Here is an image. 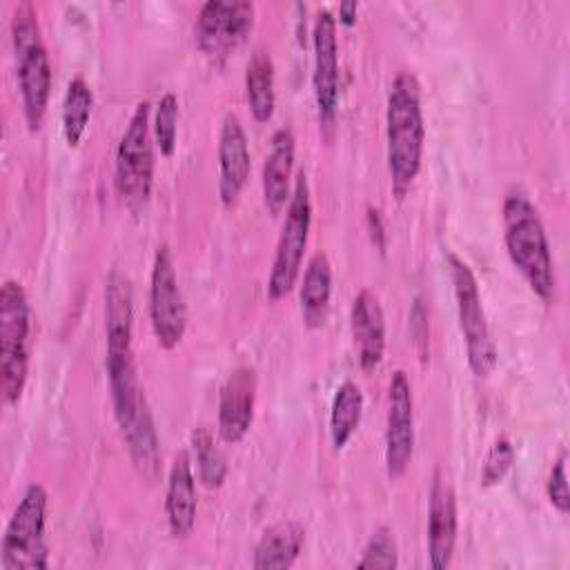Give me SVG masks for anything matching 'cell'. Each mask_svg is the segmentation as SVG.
Instances as JSON below:
<instances>
[{"mask_svg":"<svg viewBox=\"0 0 570 570\" xmlns=\"http://www.w3.org/2000/svg\"><path fill=\"white\" fill-rule=\"evenodd\" d=\"M107 376L114 416L127 443L131 465L140 479L156 483L160 476V443L142 385L138 381L134 352L107 354Z\"/></svg>","mask_w":570,"mask_h":570,"instance_id":"6da1fadb","label":"cell"},{"mask_svg":"<svg viewBox=\"0 0 570 570\" xmlns=\"http://www.w3.org/2000/svg\"><path fill=\"white\" fill-rule=\"evenodd\" d=\"M385 142L392 191L401 200L421 169L425 142L421 85L412 71H401L392 80L385 107Z\"/></svg>","mask_w":570,"mask_h":570,"instance_id":"7a4b0ae2","label":"cell"},{"mask_svg":"<svg viewBox=\"0 0 570 570\" xmlns=\"http://www.w3.org/2000/svg\"><path fill=\"white\" fill-rule=\"evenodd\" d=\"M503 243L512 265L521 272L530 289L550 303L554 298L557 276L548 236L537 207L521 191H510L503 200Z\"/></svg>","mask_w":570,"mask_h":570,"instance_id":"3957f363","label":"cell"},{"mask_svg":"<svg viewBox=\"0 0 570 570\" xmlns=\"http://www.w3.org/2000/svg\"><path fill=\"white\" fill-rule=\"evenodd\" d=\"M11 42L24 120L31 131H38L51 96V62L42 42L36 7L31 2H20L13 11Z\"/></svg>","mask_w":570,"mask_h":570,"instance_id":"277c9868","label":"cell"},{"mask_svg":"<svg viewBox=\"0 0 570 570\" xmlns=\"http://www.w3.org/2000/svg\"><path fill=\"white\" fill-rule=\"evenodd\" d=\"M31 354V309L18 281H4L0 289V390L7 405H16L24 392Z\"/></svg>","mask_w":570,"mask_h":570,"instance_id":"5b68a950","label":"cell"},{"mask_svg":"<svg viewBox=\"0 0 570 570\" xmlns=\"http://www.w3.org/2000/svg\"><path fill=\"white\" fill-rule=\"evenodd\" d=\"M45 528L47 490L40 483H29L4 530L0 570H45L49 566Z\"/></svg>","mask_w":570,"mask_h":570,"instance_id":"8992f818","label":"cell"},{"mask_svg":"<svg viewBox=\"0 0 570 570\" xmlns=\"http://www.w3.org/2000/svg\"><path fill=\"white\" fill-rule=\"evenodd\" d=\"M114 183L120 200L131 212H140L147 205L154 185V145L147 100L136 105L118 142Z\"/></svg>","mask_w":570,"mask_h":570,"instance_id":"52a82bcc","label":"cell"},{"mask_svg":"<svg viewBox=\"0 0 570 570\" xmlns=\"http://www.w3.org/2000/svg\"><path fill=\"white\" fill-rule=\"evenodd\" d=\"M312 225V198H309V183L305 171H301L294 180L292 196L287 203L283 229L276 243V254L272 263V272L267 278V294L272 301L287 296L301 274L303 254L307 247Z\"/></svg>","mask_w":570,"mask_h":570,"instance_id":"ba28073f","label":"cell"},{"mask_svg":"<svg viewBox=\"0 0 570 570\" xmlns=\"http://www.w3.org/2000/svg\"><path fill=\"white\" fill-rule=\"evenodd\" d=\"M448 265H450V278H452V287H454L459 327H461V334L465 341L468 365L474 376L485 379L497 365V347L490 336L488 321H485L479 283H476L470 265L463 258H459L456 254L448 256Z\"/></svg>","mask_w":570,"mask_h":570,"instance_id":"9c48e42d","label":"cell"},{"mask_svg":"<svg viewBox=\"0 0 570 570\" xmlns=\"http://www.w3.org/2000/svg\"><path fill=\"white\" fill-rule=\"evenodd\" d=\"M149 321L163 350H174L187 330V305L178 283L174 256L167 245L154 254L149 278Z\"/></svg>","mask_w":570,"mask_h":570,"instance_id":"30bf717a","label":"cell"},{"mask_svg":"<svg viewBox=\"0 0 570 570\" xmlns=\"http://www.w3.org/2000/svg\"><path fill=\"white\" fill-rule=\"evenodd\" d=\"M254 4L245 0L205 2L194 27L198 49L212 58H225L249 36L254 27Z\"/></svg>","mask_w":570,"mask_h":570,"instance_id":"8fae6325","label":"cell"},{"mask_svg":"<svg viewBox=\"0 0 570 570\" xmlns=\"http://www.w3.org/2000/svg\"><path fill=\"white\" fill-rule=\"evenodd\" d=\"M314 45V100L323 129H330L336 120L338 107V47H336V18L332 11L321 9L312 29Z\"/></svg>","mask_w":570,"mask_h":570,"instance_id":"7c38bea8","label":"cell"},{"mask_svg":"<svg viewBox=\"0 0 570 570\" xmlns=\"http://www.w3.org/2000/svg\"><path fill=\"white\" fill-rule=\"evenodd\" d=\"M414 452V401L407 374L396 370L390 379L387 425H385V470L390 479L405 474Z\"/></svg>","mask_w":570,"mask_h":570,"instance_id":"4fadbf2b","label":"cell"},{"mask_svg":"<svg viewBox=\"0 0 570 570\" xmlns=\"http://www.w3.org/2000/svg\"><path fill=\"white\" fill-rule=\"evenodd\" d=\"M456 546V494L443 468L432 474L428 505V557L434 570H445L452 563Z\"/></svg>","mask_w":570,"mask_h":570,"instance_id":"5bb4252c","label":"cell"},{"mask_svg":"<svg viewBox=\"0 0 570 570\" xmlns=\"http://www.w3.org/2000/svg\"><path fill=\"white\" fill-rule=\"evenodd\" d=\"M252 169V156L245 129L236 114H227L220 125L218 138V196L225 207H232Z\"/></svg>","mask_w":570,"mask_h":570,"instance_id":"9a60e30c","label":"cell"},{"mask_svg":"<svg viewBox=\"0 0 570 570\" xmlns=\"http://www.w3.org/2000/svg\"><path fill=\"white\" fill-rule=\"evenodd\" d=\"M256 372L238 367L229 374L218 399V434L225 443H238L254 421Z\"/></svg>","mask_w":570,"mask_h":570,"instance_id":"2e32d148","label":"cell"},{"mask_svg":"<svg viewBox=\"0 0 570 570\" xmlns=\"http://www.w3.org/2000/svg\"><path fill=\"white\" fill-rule=\"evenodd\" d=\"M294 142V131L289 127L276 129L263 163V203L272 216H278L292 196V171L296 149Z\"/></svg>","mask_w":570,"mask_h":570,"instance_id":"e0dca14e","label":"cell"},{"mask_svg":"<svg viewBox=\"0 0 570 570\" xmlns=\"http://www.w3.org/2000/svg\"><path fill=\"white\" fill-rule=\"evenodd\" d=\"M352 336L358 363L365 372L374 370L385 354V314L374 292L361 289L350 312Z\"/></svg>","mask_w":570,"mask_h":570,"instance_id":"ac0fdd59","label":"cell"},{"mask_svg":"<svg viewBox=\"0 0 570 570\" xmlns=\"http://www.w3.org/2000/svg\"><path fill=\"white\" fill-rule=\"evenodd\" d=\"M196 510H198L196 479L191 470V459L183 450L174 456L169 479H167V492H165L167 525L176 539H185L194 530Z\"/></svg>","mask_w":570,"mask_h":570,"instance_id":"d6986e66","label":"cell"},{"mask_svg":"<svg viewBox=\"0 0 570 570\" xmlns=\"http://www.w3.org/2000/svg\"><path fill=\"white\" fill-rule=\"evenodd\" d=\"M107 354H127L134 334V287L127 274L111 269L105 283Z\"/></svg>","mask_w":570,"mask_h":570,"instance_id":"ffe728a7","label":"cell"},{"mask_svg":"<svg viewBox=\"0 0 570 570\" xmlns=\"http://www.w3.org/2000/svg\"><path fill=\"white\" fill-rule=\"evenodd\" d=\"M305 541V530L298 521H278L274 525H269L256 548H254V559H252V568L256 570H283L294 566V561L301 554Z\"/></svg>","mask_w":570,"mask_h":570,"instance_id":"44dd1931","label":"cell"},{"mask_svg":"<svg viewBox=\"0 0 570 570\" xmlns=\"http://www.w3.org/2000/svg\"><path fill=\"white\" fill-rule=\"evenodd\" d=\"M332 296V265L323 252H316L303 274L301 285V312L307 327H321L327 318Z\"/></svg>","mask_w":570,"mask_h":570,"instance_id":"7402d4cb","label":"cell"},{"mask_svg":"<svg viewBox=\"0 0 570 570\" xmlns=\"http://www.w3.org/2000/svg\"><path fill=\"white\" fill-rule=\"evenodd\" d=\"M245 94L249 111L256 122H267L274 116L276 91H274V62L269 51L254 49L245 69Z\"/></svg>","mask_w":570,"mask_h":570,"instance_id":"603a6c76","label":"cell"},{"mask_svg":"<svg viewBox=\"0 0 570 570\" xmlns=\"http://www.w3.org/2000/svg\"><path fill=\"white\" fill-rule=\"evenodd\" d=\"M363 414V392L354 381H343L332 399L330 436L336 450H343L356 432Z\"/></svg>","mask_w":570,"mask_h":570,"instance_id":"cb8c5ba5","label":"cell"},{"mask_svg":"<svg viewBox=\"0 0 570 570\" xmlns=\"http://www.w3.org/2000/svg\"><path fill=\"white\" fill-rule=\"evenodd\" d=\"M94 109V91L82 76L69 80L62 100V136L69 147H78Z\"/></svg>","mask_w":570,"mask_h":570,"instance_id":"d4e9b609","label":"cell"},{"mask_svg":"<svg viewBox=\"0 0 570 570\" xmlns=\"http://www.w3.org/2000/svg\"><path fill=\"white\" fill-rule=\"evenodd\" d=\"M191 445L196 452L198 479L205 488H220L227 476V459L223 450L214 443L207 428H196L191 434Z\"/></svg>","mask_w":570,"mask_h":570,"instance_id":"484cf974","label":"cell"},{"mask_svg":"<svg viewBox=\"0 0 570 570\" xmlns=\"http://www.w3.org/2000/svg\"><path fill=\"white\" fill-rule=\"evenodd\" d=\"M176 125H178V98L176 94L167 91L158 105L154 116V140L163 156H171L176 149Z\"/></svg>","mask_w":570,"mask_h":570,"instance_id":"4316f807","label":"cell"},{"mask_svg":"<svg viewBox=\"0 0 570 570\" xmlns=\"http://www.w3.org/2000/svg\"><path fill=\"white\" fill-rule=\"evenodd\" d=\"M399 566V554H396V543L394 537L387 528H376L372 532V537L367 539L365 548H363V557L356 563V568L365 570V568H383V570H392Z\"/></svg>","mask_w":570,"mask_h":570,"instance_id":"83f0119b","label":"cell"},{"mask_svg":"<svg viewBox=\"0 0 570 570\" xmlns=\"http://www.w3.org/2000/svg\"><path fill=\"white\" fill-rule=\"evenodd\" d=\"M512 463H514V448H512V443H510L505 436L497 439V441L490 445V450H488V454H485V459H483L481 485L490 488V485L501 483V479L508 474V470L512 468Z\"/></svg>","mask_w":570,"mask_h":570,"instance_id":"f1b7e54d","label":"cell"},{"mask_svg":"<svg viewBox=\"0 0 570 570\" xmlns=\"http://www.w3.org/2000/svg\"><path fill=\"white\" fill-rule=\"evenodd\" d=\"M566 463H568V452L563 450L559 454V459L554 461L550 476H548V499L552 503V508H557L561 514H568L570 510V492H568V472H566Z\"/></svg>","mask_w":570,"mask_h":570,"instance_id":"f546056e","label":"cell"},{"mask_svg":"<svg viewBox=\"0 0 570 570\" xmlns=\"http://www.w3.org/2000/svg\"><path fill=\"white\" fill-rule=\"evenodd\" d=\"M365 223H367V232H370V238H372L374 247L383 254V252H385V245H387V234H385V225H383L381 212L374 209V207H367Z\"/></svg>","mask_w":570,"mask_h":570,"instance_id":"4dcf8cb0","label":"cell"},{"mask_svg":"<svg viewBox=\"0 0 570 570\" xmlns=\"http://www.w3.org/2000/svg\"><path fill=\"white\" fill-rule=\"evenodd\" d=\"M356 11H358V4L354 0L341 2L338 4V22L345 27H352L356 22Z\"/></svg>","mask_w":570,"mask_h":570,"instance_id":"1f68e13d","label":"cell"}]
</instances>
